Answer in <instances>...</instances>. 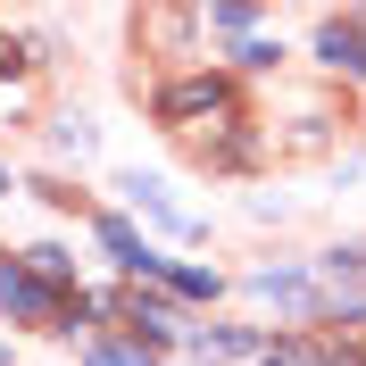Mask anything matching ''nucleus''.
Returning <instances> with one entry per match:
<instances>
[{"label": "nucleus", "mask_w": 366, "mask_h": 366, "mask_svg": "<svg viewBox=\"0 0 366 366\" xmlns=\"http://www.w3.org/2000/svg\"><path fill=\"white\" fill-rule=\"evenodd\" d=\"M92 366H134V358H125V350H100V358H92Z\"/></svg>", "instance_id": "nucleus-5"}, {"label": "nucleus", "mask_w": 366, "mask_h": 366, "mask_svg": "<svg viewBox=\"0 0 366 366\" xmlns=\"http://www.w3.org/2000/svg\"><path fill=\"white\" fill-rule=\"evenodd\" d=\"M0 300H9V308H17V317H42V292H34V283H25V274H0Z\"/></svg>", "instance_id": "nucleus-3"}, {"label": "nucleus", "mask_w": 366, "mask_h": 366, "mask_svg": "<svg viewBox=\"0 0 366 366\" xmlns=\"http://www.w3.org/2000/svg\"><path fill=\"white\" fill-rule=\"evenodd\" d=\"M325 59H333L342 75H366V34H358V25H342V17H333V25H325Z\"/></svg>", "instance_id": "nucleus-1"}, {"label": "nucleus", "mask_w": 366, "mask_h": 366, "mask_svg": "<svg viewBox=\"0 0 366 366\" xmlns=\"http://www.w3.org/2000/svg\"><path fill=\"white\" fill-rule=\"evenodd\" d=\"M167 117H225V92L217 84H175L167 92Z\"/></svg>", "instance_id": "nucleus-2"}, {"label": "nucleus", "mask_w": 366, "mask_h": 366, "mask_svg": "<svg viewBox=\"0 0 366 366\" xmlns=\"http://www.w3.org/2000/svg\"><path fill=\"white\" fill-rule=\"evenodd\" d=\"M167 283H175L183 300H208V292H217V274H200V267H183V274H167Z\"/></svg>", "instance_id": "nucleus-4"}]
</instances>
